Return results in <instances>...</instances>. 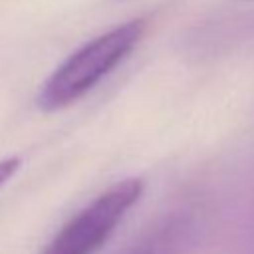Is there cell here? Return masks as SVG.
Instances as JSON below:
<instances>
[{
    "label": "cell",
    "instance_id": "6da1fadb",
    "mask_svg": "<svg viewBox=\"0 0 254 254\" xmlns=\"http://www.w3.org/2000/svg\"><path fill=\"white\" fill-rule=\"evenodd\" d=\"M143 32L145 20L135 18L77 48L44 81L36 97L38 107L56 111L83 97L133 52Z\"/></svg>",
    "mask_w": 254,
    "mask_h": 254
},
{
    "label": "cell",
    "instance_id": "7a4b0ae2",
    "mask_svg": "<svg viewBox=\"0 0 254 254\" xmlns=\"http://www.w3.org/2000/svg\"><path fill=\"white\" fill-rule=\"evenodd\" d=\"M143 194L141 179H125L75 212L42 254H95Z\"/></svg>",
    "mask_w": 254,
    "mask_h": 254
},
{
    "label": "cell",
    "instance_id": "3957f363",
    "mask_svg": "<svg viewBox=\"0 0 254 254\" xmlns=\"http://www.w3.org/2000/svg\"><path fill=\"white\" fill-rule=\"evenodd\" d=\"M189 242V222L183 218H169L153 232H149L127 254H183Z\"/></svg>",
    "mask_w": 254,
    "mask_h": 254
},
{
    "label": "cell",
    "instance_id": "277c9868",
    "mask_svg": "<svg viewBox=\"0 0 254 254\" xmlns=\"http://www.w3.org/2000/svg\"><path fill=\"white\" fill-rule=\"evenodd\" d=\"M20 157H6L0 159V189L16 175V171L20 169Z\"/></svg>",
    "mask_w": 254,
    "mask_h": 254
}]
</instances>
